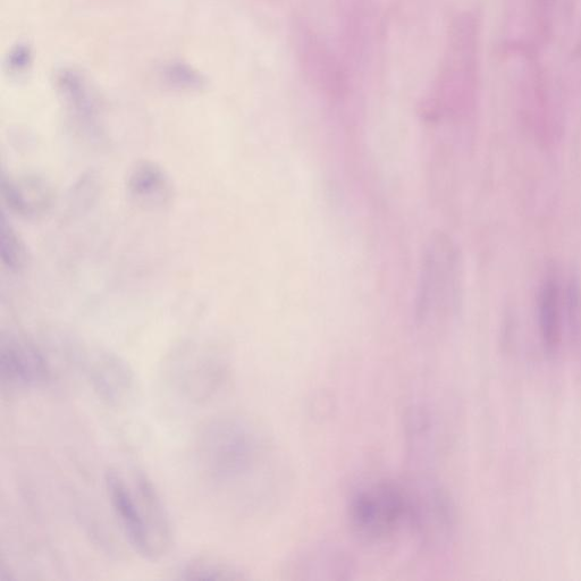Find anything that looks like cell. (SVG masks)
I'll use <instances>...</instances> for the list:
<instances>
[{
    "instance_id": "obj_10",
    "label": "cell",
    "mask_w": 581,
    "mask_h": 581,
    "mask_svg": "<svg viewBox=\"0 0 581 581\" xmlns=\"http://www.w3.org/2000/svg\"><path fill=\"white\" fill-rule=\"evenodd\" d=\"M0 188L8 209L27 220L45 216L54 206L52 185L37 174L3 175Z\"/></svg>"
},
{
    "instance_id": "obj_2",
    "label": "cell",
    "mask_w": 581,
    "mask_h": 581,
    "mask_svg": "<svg viewBox=\"0 0 581 581\" xmlns=\"http://www.w3.org/2000/svg\"><path fill=\"white\" fill-rule=\"evenodd\" d=\"M462 293V261L457 244L439 233L428 242L421 259L416 298V322L436 331L457 313Z\"/></svg>"
},
{
    "instance_id": "obj_14",
    "label": "cell",
    "mask_w": 581,
    "mask_h": 581,
    "mask_svg": "<svg viewBox=\"0 0 581 581\" xmlns=\"http://www.w3.org/2000/svg\"><path fill=\"white\" fill-rule=\"evenodd\" d=\"M185 580H231L239 576L230 567L208 560L192 561L180 571Z\"/></svg>"
},
{
    "instance_id": "obj_4",
    "label": "cell",
    "mask_w": 581,
    "mask_h": 581,
    "mask_svg": "<svg viewBox=\"0 0 581 581\" xmlns=\"http://www.w3.org/2000/svg\"><path fill=\"white\" fill-rule=\"evenodd\" d=\"M408 501V526L421 544L440 547L448 544L457 528V511L450 495L433 482L404 485Z\"/></svg>"
},
{
    "instance_id": "obj_11",
    "label": "cell",
    "mask_w": 581,
    "mask_h": 581,
    "mask_svg": "<svg viewBox=\"0 0 581 581\" xmlns=\"http://www.w3.org/2000/svg\"><path fill=\"white\" fill-rule=\"evenodd\" d=\"M129 196L145 208H163L173 198V184L164 168L151 161L136 164L128 176Z\"/></svg>"
},
{
    "instance_id": "obj_6",
    "label": "cell",
    "mask_w": 581,
    "mask_h": 581,
    "mask_svg": "<svg viewBox=\"0 0 581 581\" xmlns=\"http://www.w3.org/2000/svg\"><path fill=\"white\" fill-rule=\"evenodd\" d=\"M577 296L575 283H570L568 290L564 291L557 274L545 276L537 294V325L546 355H558L566 325L574 324Z\"/></svg>"
},
{
    "instance_id": "obj_12",
    "label": "cell",
    "mask_w": 581,
    "mask_h": 581,
    "mask_svg": "<svg viewBox=\"0 0 581 581\" xmlns=\"http://www.w3.org/2000/svg\"><path fill=\"white\" fill-rule=\"evenodd\" d=\"M350 570V563L342 553L325 547L299 555L289 572L297 580H334L343 579Z\"/></svg>"
},
{
    "instance_id": "obj_5",
    "label": "cell",
    "mask_w": 581,
    "mask_h": 581,
    "mask_svg": "<svg viewBox=\"0 0 581 581\" xmlns=\"http://www.w3.org/2000/svg\"><path fill=\"white\" fill-rule=\"evenodd\" d=\"M105 485L109 503L132 549L147 560L162 558L164 554L151 530L147 509L133 485L126 483L115 469L107 471Z\"/></svg>"
},
{
    "instance_id": "obj_9",
    "label": "cell",
    "mask_w": 581,
    "mask_h": 581,
    "mask_svg": "<svg viewBox=\"0 0 581 581\" xmlns=\"http://www.w3.org/2000/svg\"><path fill=\"white\" fill-rule=\"evenodd\" d=\"M172 383L192 401H208L221 390L227 368L221 359L200 356L183 359L171 368Z\"/></svg>"
},
{
    "instance_id": "obj_3",
    "label": "cell",
    "mask_w": 581,
    "mask_h": 581,
    "mask_svg": "<svg viewBox=\"0 0 581 581\" xmlns=\"http://www.w3.org/2000/svg\"><path fill=\"white\" fill-rule=\"evenodd\" d=\"M352 532L366 543L389 540L408 525V501L404 485L377 482L360 488L348 508Z\"/></svg>"
},
{
    "instance_id": "obj_8",
    "label": "cell",
    "mask_w": 581,
    "mask_h": 581,
    "mask_svg": "<svg viewBox=\"0 0 581 581\" xmlns=\"http://www.w3.org/2000/svg\"><path fill=\"white\" fill-rule=\"evenodd\" d=\"M82 367L92 391L108 406H125L136 393L133 370L115 353L103 350L89 352Z\"/></svg>"
},
{
    "instance_id": "obj_1",
    "label": "cell",
    "mask_w": 581,
    "mask_h": 581,
    "mask_svg": "<svg viewBox=\"0 0 581 581\" xmlns=\"http://www.w3.org/2000/svg\"><path fill=\"white\" fill-rule=\"evenodd\" d=\"M202 473L218 490L237 496L264 495L276 473L275 451L254 420L223 416L202 429L198 443Z\"/></svg>"
},
{
    "instance_id": "obj_13",
    "label": "cell",
    "mask_w": 581,
    "mask_h": 581,
    "mask_svg": "<svg viewBox=\"0 0 581 581\" xmlns=\"http://www.w3.org/2000/svg\"><path fill=\"white\" fill-rule=\"evenodd\" d=\"M0 258L3 265L12 273L23 272L28 264L27 247L4 214L0 218Z\"/></svg>"
},
{
    "instance_id": "obj_7",
    "label": "cell",
    "mask_w": 581,
    "mask_h": 581,
    "mask_svg": "<svg viewBox=\"0 0 581 581\" xmlns=\"http://www.w3.org/2000/svg\"><path fill=\"white\" fill-rule=\"evenodd\" d=\"M50 378V368L44 353L35 343L18 334H3L0 338V384L3 390L38 389Z\"/></svg>"
}]
</instances>
